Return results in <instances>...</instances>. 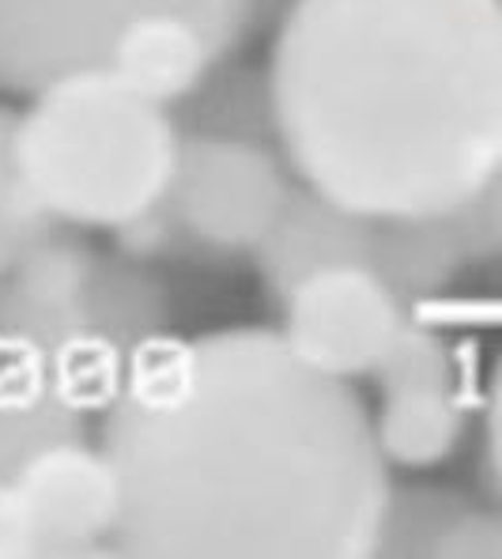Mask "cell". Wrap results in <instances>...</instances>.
Here are the masks:
<instances>
[{"label": "cell", "mask_w": 502, "mask_h": 559, "mask_svg": "<svg viewBox=\"0 0 502 559\" xmlns=\"http://www.w3.org/2000/svg\"><path fill=\"white\" fill-rule=\"evenodd\" d=\"M457 219L468 238L473 261H502V163Z\"/></svg>", "instance_id": "7c38bea8"}, {"label": "cell", "mask_w": 502, "mask_h": 559, "mask_svg": "<svg viewBox=\"0 0 502 559\" xmlns=\"http://www.w3.org/2000/svg\"><path fill=\"white\" fill-rule=\"evenodd\" d=\"M483 473L488 488L495 491V503H502V352L491 367L488 401H483Z\"/></svg>", "instance_id": "4fadbf2b"}, {"label": "cell", "mask_w": 502, "mask_h": 559, "mask_svg": "<svg viewBox=\"0 0 502 559\" xmlns=\"http://www.w3.org/2000/svg\"><path fill=\"white\" fill-rule=\"evenodd\" d=\"M170 329V295L147 261L53 227L0 269V352L80 413H103Z\"/></svg>", "instance_id": "3957f363"}, {"label": "cell", "mask_w": 502, "mask_h": 559, "mask_svg": "<svg viewBox=\"0 0 502 559\" xmlns=\"http://www.w3.org/2000/svg\"><path fill=\"white\" fill-rule=\"evenodd\" d=\"M15 152L57 227L118 235L167 193L178 110L113 72H69L27 95Z\"/></svg>", "instance_id": "5b68a950"}, {"label": "cell", "mask_w": 502, "mask_h": 559, "mask_svg": "<svg viewBox=\"0 0 502 559\" xmlns=\"http://www.w3.org/2000/svg\"><path fill=\"white\" fill-rule=\"evenodd\" d=\"M80 431H87V413L0 352V476L27 462L46 442Z\"/></svg>", "instance_id": "30bf717a"}, {"label": "cell", "mask_w": 502, "mask_h": 559, "mask_svg": "<svg viewBox=\"0 0 502 559\" xmlns=\"http://www.w3.org/2000/svg\"><path fill=\"white\" fill-rule=\"evenodd\" d=\"M175 110L178 152L167 193L113 238L147 265L253 261L299 189L268 114L265 72L250 76L224 64Z\"/></svg>", "instance_id": "277c9868"}, {"label": "cell", "mask_w": 502, "mask_h": 559, "mask_svg": "<svg viewBox=\"0 0 502 559\" xmlns=\"http://www.w3.org/2000/svg\"><path fill=\"white\" fill-rule=\"evenodd\" d=\"M0 269H4V265H0Z\"/></svg>", "instance_id": "5bb4252c"}, {"label": "cell", "mask_w": 502, "mask_h": 559, "mask_svg": "<svg viewBox=\"0 0 502 559\" xmlns=\"http://www.w3.org/2000/svg\"><path fill=\"white\" fill-rule=\"evenodd\" d=\"M265 0H0V92L113 72L182 103L235 57Z\"/></svg>", "instance_id": "8992f818"}, {"label": "cell", "mask_w": 502, "mask_h": 559, "mask_svg": "<svg viewBox=\"0 0 502 559\" xmlns=\"http://www.w3.org/2000/svg\"><path fill=\"white\" fill-rule=\"evenodd\" d=\"M118 556L370 559L393 480L370 408L268 325L163 336L98 413Z\"/></svg>", "instance_id": "6da1fadb"}, {"label": "cell", "mask_w": 502, "mask_h": 559, "mask_svg": "<svg viewBox=\"0 0 502 559\" xmlns=\"http://www.w3.org/2000/svg\"><path fill=\"white\" fill-rule=\"evenodd\" d=\"M393 559H502V503L488 507L434 484H393L382 552Z\"/></svg>", "instance_id": "9c48e42d"}, {"label": "cell", "mask_w": 502, "mask_h": 559, "mask_svg": "<svg viewBox=\"0 0 502 559\" xmlns=\"http://www.w3.org/2000/svg\"><path fill=\"white\" fill-rule=\"evenodd\" d=\"M378 405L370 431L390 468H434L457 454L468 431V382L454 344L411 325L374 371Z\"/></svg>", "instance_id": "ba28073f"}, {"label": "cell", "mask_w": 502, "mask_h": 559, "mask_svg": "<svg viewBox=\"0 0 502 559\" xmlns=\"http://www.w3.org/2000/svg\"><path fill=\"white\" fill-rule=\"evenodd\" d=\"M15 126H20V110L0 103V265L15 261L57 227L23 178L20 152H15Z\"/></svg>", "instance_id": "8fae6325"}, {"label": "cell", "mask_w": 502, "mask_h": 559, "mask_svg": "<svg viewBox=\"0 0 502 559\" xmlns=\"http://www.w3.org/2000/svg\"><path fill=\"white\" fill-rule=\"evenodd\" d=\"M118 522V468L87 431L46 442L0 476V559L113 552Z\"/></svg>", "instance_id": "52a82bcc"}, {"label": "cell", "mask_w": 502, "mask_h": 559, "mask_svg": "<svg viewBox=\"0 0 502 559\" xmlns=\"http://www.w3.org/2000/svg\"><path fill=\"white\" fill-rule=\"evenodd\" d=\"M265 95L302 189L461 216L502 163V0H287Z\"/></svg>", "instance_id": "7a4b0ae2"}]
</instances>
